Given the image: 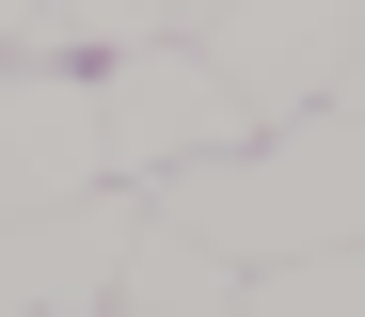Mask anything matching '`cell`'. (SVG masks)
<instances>
[{
  "label": "cell",
  "instance_id": "cell-6",
  "mask_svg": "<svg viewBox=\"0 0 365 317\" xmlns=\"http://www.w3.org/2000/svg\"><path fill=\"white\" fill-rule=\"evenodd\" d=\"M128 317H238L255 301V270H238V254H207L191 222H159L143 207V238H128V286H111Z\"/></svg>",
  "mask_w": 365,
  "mask_h": 317
},
{
  "label": "cell",
  "instance_id": "cell-2",
  "mask_svg": "<svg viewBox=\"0 0 365 317\" xmlns=\"http://www.w3.org/2000/svg\"><path fill=\"white\" fill-rule=\"evenodd\" d=\"M255 127H270V111H238V95L207 80L191 32L96 63V159H111V190H159V175H191V159H238Z\"/></svg>",
  "mask_w": 365,
  "mask_h": 317
},
{
  "label": "cell",
  "instance_id": "cell-11",
  "mask_svg": "<svg viewBox=\"0 0 365 317\" xmlns=\"http://www.w3.org/2000/svg\"><path fill=\"white\" fill-rule=\"evenodd\" d=\"M207 16H222V0H175V32H207Z\"/></svg>",
  "mask_w": 365,
  "mask_h": 317
},
{
  "label": "cell",
  "instance_id": "cell-3",
  "mask_svg": "<svg viewBox=\"0 0 365 317\" xmlns=\"http://www.w3.org/2000/svg\"><path fill=\"white\" fill-rule=\"evenodd\" d=\"M191 48H207V80H222L238 111L286 127V111H334L349 48H365V0H222Z\"/></svg>",
  "mask_w": 365,
  "mask_h": 317
},
{
  "label": "cell",
  "instance_id": "cell-1",
  "mask_svg": "<svg viewBox=\"0 0 365 317\" xmlns=\"http://www.w3.org/2000/svg\"><path fill=\"white\" fill-rule=\"evenodd\" d=\"M143 207H159V222H191L207 254H238V270L349 254V238H365V111H286V127H255L238 159L159 175Z\"/></svg>",
  "mask_w": 365,
  "mask_h": 317
},
{
  "label": "cell",
  "instance_id": "cell-10",
  "mask_svg": "<svg viewBox=\"0 0 365 317\" xmlns=\"http://www.w3.org/2000/svg\"><path fill=\"white\" fill-rule=\"evenodd\" d=\"M334 111H365V48H349V80H334Z\"/></svg>",
  "mask_w": 365,
  "mask_h": 317
},
{
  "label": "cell",
  "instance_id": "cell-8",
  "mask_svg": "<svg viewBox=\"0 0 365 317\" xmlns=\"http://www.w3.org/2000/svg\"><path fill=\"white\" fill-rule=\"evenodd\" d=\"M238 317H365V238L349 254H302V270H255Z\"/></svg>",
  "mask_w": 365,
  "mask_h": 317
},
{
  "label": "cell",
  "instance_id": "cell-7",
  "mask_svg": "<svg viewBox=\"0 0 365 317\" xmlns=\"http://www.w3.org/2000/svg\"><path fill=\"white\" fill-rule=\"evenodd\" d=\"M128 48H175V0H48L32 16V63H128Z\"/></svg>",
  "mask_w": 365,
  "mask_h": 317
},
{
  "label": "cell",
  "instance_id": "cell-4",
  "mask_svg": "<svg viewBox=\"0 0 365 317\" xmlns=\"http://www.w3.org/2000/svg\"><path fill=\"white\" fill-rule=\"evenodd\" d=\"M80 190H111L96 80L80 63H0V222H48V207H80Z\"/></svg>",
  "mask_w": 365,
  "mask_h": 317
},
{
  "label": "cell",
  "instance_id": "cell-5",
  "mask_svg": "<svg viewBox=\"0 0 365 317\" xmlns=\"http://www.w3.org/2000/svg\"><path fill=\"white\" fill-rule=\"evenodd\" d=\"M128 238H143V190H80L48 222H0V317H80L128 286Z\"/></svg>",
  "mask_w": 365,
  "mask_h": 317
},
{
  "label": "cell",
  "instance_id": "cell-9",
  "mask_svg": "<svg viewBox=\"0 0 365 317\" xmlns=\"http://www.w3.org/2000/svg\"><path fill=\"white\" fill-rule=\"evenodd\" d=\"M32 16H48V0H0V63H32Z\"/></svg>",
  "mask_w": 365,
  "mask_h": 317
},
{
  "label": "cell",
  "instance_id": "cell-12",
  "mask_svg": "<svg viewBox=\"0 0 365 317\" xmlns=\"http://www.w3.org/2000/svg\"><path fill=\"white\" fill-rule=\"evenodd\" d=\"M80 317H128V301H80Z\"/></svg>",
  "mask_w": 365,
  "mask_h": 317
}]
</instances>
